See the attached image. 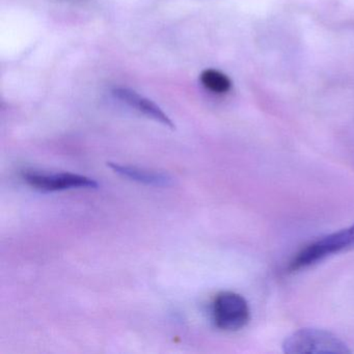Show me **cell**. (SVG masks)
Here are the masks:
<instances>
[{
	"mask_svg": "<svg viewBox=\"0 0 354 354\" xmlns=\"http://www.w3.org/2000/svg\"><path fill=\"white\" fill-rule=\"evenodd\" d=\"M283 348L288 354H346L351 352L347 344L337 335L318 328H302L295 331L285 339Z\"/></svg>",
	"mask_w": 354,
	"mask_h": 354,
	"instance_id": "cell-1",
	"label": "cell"
},
{
	"mask_svg": "<svg viewBox=\"0 0 354 354\" xmlns=\"http://www.w3.org/2000/svg\"><path fill=\"white\" fill-rule=\"evenodd\" d=\"M354 250V225L308 244L290 263L289 269L297 271L316 264L333 254Z\"/></svg>",
	"mask_w": 354,
	"mask_h": 354,
	"instance_id": "cell-2",
	"label": "cell"
},
{
	"mask_svg": "<svg viewBox=\"0 0 354 354\" xmlns=\"http://www.w3.org/2000/svg\"><path fill=\"white\" fill-rule=\"evenodd\" d=\"M212 314L215 325L221 330H239L250 320V306L240 294L221 292L213 302Z\"/></svg>",
	"mask_w": 354,
	"mask_h": 354,
	"instance_id": "cell-3",
	"label": "cell"
},
{
	"mask_svg": "<svg viewBox=\"0 0 354 354\" xmlns=\"http://www.w3.org/2000/svg\"><path fill=\"white\" fill-rule=\"evenodd\" d=\"M22 177L28 185L41 192H61V190L74 189V188L95 189L98 187V183L95 180L78 174L26 171Z\"/></svg>",
	"mask_w": 354,
	"mask_h": 354,
	"instance_id": "cell-4",
	"label": "cell"
},
{
	"mask_svg": "<svg viewBox=\"0 0 354 354\" xmlns=\"http://www.w3.org/2000/svg\"><path fill=\"white\" fill-rule=\"evenodd\" d=\"M113 95L115 98L121 100L122 102L126 103L132 109H136V111L144 113L147 117L159 122V123L165 125V127L175 129V124L169 119V115L158 105L155 104L153 101H151L150 99L140 96L138 93L127 88H115L113 91Z\"/></svg>",
	"mask_w": 354,
	"mask_h": 354,
	"instance_id": "cell-5",
	"label": "cell"
},
{
	"mask_svg": "<svg viewBox=\"0 0 354 354\" xmlns=\"http://www.w3.org/2000/svg\"><path fill=\"white\" fill-rule=\"evenodd\" d=\"M107 167L122 177L128 178L132 181L152 186H169L173 182V178L161 171H149L140 167L122 165L117 162H107Z\"/></svg>",
	"mask_w": 354,
	"mask_h": 354,
	"instance_id": "cell-6",
	"label": "cell"
},
{
	"mask_svg": "<svg viewBox=\"0 0 354 354\" xmlns=\"http://www.w3.org/2000/svg\"><path fill=\"white\" fill-rule=\"evenodd\" d=\"M203 86L214 94H225L232 88V82L223 72L207 69L200 76Z\"/></svg>",
	"mask_w": 354,
	"mask_h": 354,
	"instance_id": "cell-7",
	"label": "cell"
}]
</instances>
